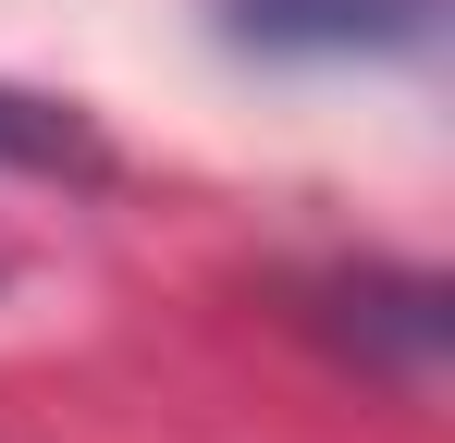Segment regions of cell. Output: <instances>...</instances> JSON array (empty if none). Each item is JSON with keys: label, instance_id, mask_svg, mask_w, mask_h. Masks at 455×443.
<instances>
[{"label": "cell", "instance_id": "cell-2", "mask_svg": "<svg viewBox=\"0 0 455 443\" xmlns=\"http://www.w3.org/2000/svg\"><path fill=\"white\" fill-rule=\"evenodd\" d=\"M50 160H86L75 111H50V99H25V86H0V173H50Z\"/></svg>", "mask_w": 455, "mask_h": 443}, {"label": "cell", "instance_id": "cell-1", "mask_svg": "<svg viewBox=\"0 0 455 443\" xmlns=\"http://www.w3.org/2000/svg\"><path fill=\"white\" fill-rule=\"evenodd\" d=\"M431 12H443V0H222L234 37H259V50H320V62H345V50H419Z\"/></svg>", "mask_w": 455, "mask_h": 443}]
</instances>
